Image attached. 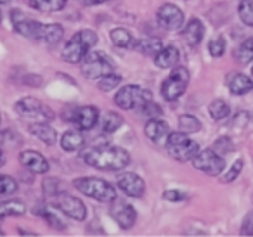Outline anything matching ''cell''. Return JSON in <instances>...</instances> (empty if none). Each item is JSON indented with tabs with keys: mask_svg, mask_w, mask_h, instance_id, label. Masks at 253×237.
<instances>
[{
	"mask_svg": "<svg viewBox=\"0 0 253 237\" xmlns=\"http://www.w3.org/2000/svg\"><path fill=\"white\" fill-rule=\"evenodd\" d=\"M43 191L47 192L49 196H56L59 191V182L56 180V178H47L45 182H43Z\"/></svg>",
	"mask_w": 253,
	"mask_h": 237,
	"instance_id": "ab89813d",
	"label": "cell"
},
{
	"mask_svg": "<svg viewBox=\"0 0 253 237\" xmlns=\"http://www.w3.org/2000/svg\"><path fill=\"white\" fill-rule=\"evenodd\" d=\"M11 19L14 30L19 35L26 37V39L37 40V42L49 43V45H56L57 42H61L64 35V30L61 25H43L35 19H30L23 14L19 9H12L11 11Z\"/></svg>",
	"mask_w": 253,
	"mask_h": 237,
	"instance_id": "6da1fadb",
	"label": "cell"
},
{
	"mask_svg": "<svg viewBox=\"0 0 253 237\" xmlns=\"http://www.w3.org/2000/svg\"><path fill=\"white\" fill-rule=\"evenodd\" d=\"M241 236H253V211L245 216L241 223Z\"/></svg>",
	"mask_w": 253,
	"mask_h": 237,
	"instance_id": "f35d334b",
	"label": "cell"
},
{
	"mask_svg": "<svg viewBox=\"0 0 253 237\" xmlns=\"http://www.w3.org/2000/svg\"><path fill=\"white\" fill-rule=\"evenodd\" d=\"M33 213L35 215H40V216H43V218L49 222V225L50 227H54V229H57V230H63L64 229V223L61 222V218L57 215H54L52 211H50V208L45 204V202H39V204L33 208Z\"/></svg>",
	"mask_w": 253,
	"mask_h": 237,
	"instance_id": "4316f807",
	"label": "cell"
},
{
	"mask_svg": "<svg viewBox=\"0 0 253 237\" xmlns=\"http://www.w3.org/2000/svg\"><path fill=\"white\" fill-rule=\"evenodd\" d=\"M82 158L88 166L104 171H118L130 164V154L116 146L92 147V149L85 151Z\"/></svg>",
	"mask_w": 253,
	"mask_h": 237,
	"instance_id": "7a4b0ae2",
	"label": "cell"
},
{
	"mask_svg": "<svg viewBox=\"0 0 253 237\" xmlns=\"http://www.w3.org/2000/svg\"><path fill=\"white\" fill-rule=\"evenodd\" d=\"M144 133L149 140L160 142V140H163V139L167 140V137H169V133H170V128L165 121H162V119L149 118V121L146 123V126H144Z\"/></svg>",
	"mask_w": 253,
	"mask_h": 237,
	"instance_id": "ac0fdd59",
	"label": "cell"
},
{
	"mask_svg": "<svg viewBox=\"0 0 253 237\" xmlns=\"http://www.w3.org/2000/svg\"><path fill=\"white\" fill-rule=\"evenodd\" d=\"M187 85H189V71L182 66H175L172 70V73H170L169 77L165 78V81L162 83L163 99L169 102L177 101V99L182 97Z\"/></svg>",
	"mask_w": 253,
	"mask_h": 237,
	"instance_id": "52a82bcc",
	"label": "cell"
},
{
	"mask_svg": "<svg viewBox=\"0 0 253 237\" xmlns=\"http://www.w3.org/2000/svg\"><path fill=\"white\" fill-rule=\"evenodd\" d=\"M151 92L137 87V85H125L120 88L118 94L115 95V104L122 109H134L141 108L146 101H151Z\"/></svg>",
	"mask_w": 253,
	"mask_h": 237,
	"instance_id": "9c48e42d",
	"label": "cell"
},
{
	"mask_svg": "<svg viewBox=\"0 0 253 237\" xmlns=\"http://www.w3.org/2000/svg\"><path fill=\"white\" fill-rule=\"evenodd\" d=\"M73 185L77 191H80L82 194L88 196V198L95 199V201L111 202L113 199H116L115 187L109 182L102 180V178H94V177L75 178Z\"/></svg>",
	"mask_w": 253,
	"mask_h": 237,
	"instance_id": "5b68a950",
	"label": "cell"
},
{
	"mask_svg": "<svg viewBox=\"0 0 253 237\" xmlns=\"http://www.w3.org/2000/svg\"><path fill=\"white\" fill-rule=\"evenodd\" d=\"M28 132L32 133L33 137H37L39 140H42L47 146H54L57 140V133L56 130L50 125H47L45 121H35L28 126Z\"/></svg>",
	"mask_w": 253,
	"mask_h": 237,
	"instance_id": "e0dca14e",
	"label": "cell"
},
{
	"mask_svg": "<svg viewBox=\"0 0 253 237\" xmlns=\"http://www.w3.org/2000/svg\"><path fill=\"white\" fill-rule=\"evenodd\" d=\"M208 50H210V54L213 57L224 56V52H225V40L222 39V37H218V39L211 40V42L208 43Z\"/></svg>",
	"mask_w": 253,
	"mask_h": 237,
	"instance_id": "d590c367",
	"label": "cell"
},
{
	"mask_svg": "<svg viewBox=\"0 0 253 237\" xmlns=\"http://www.w3.org/2000/svg\"><path fill=\"white\" fill-rule=\"evenodd\" d=\"M179 59H180V52L177 47L173 45H169V47H163L158 54L155 56V64L158 68H175L179 64Z\"/></svg>",
	"mask_w": 253,
	"mask_h": 237,
	"instance_id": "d6986e66",
	"label": "cell"
},
{
	"mask_svg": "<svg viewBox=\"0 0 253 237\" xmlns=\"http://www.w3.org/2000/svg\"><path fill=\"white\" fill-rule=\"evenodd\" d=\"M66 2L68 0H30V5L40 12H57L66 7Z\"/></svg>",
	"mask_w": 253,
	"mask_h": 237,
	"instance_id": "484cf974",
	"label": "cell"
},
{
	"mask_svg": "<svg viewBox=\"0 0 253 237\" xmlns=\"http://www.w3.org/2000/svg\"><path fill=\"white\" fill-rule=\"evenodd\" d=\"M0 19H2V14H0Z\"/></svg>",
	"mask_w": 253,
	"mask_h": 237,
	"instance_id": "7dc6e473",
	"label": "cell"
},
{
	"mask_svg": "<svg viewBox=\"0 0 253 237\" xmlns=\"http://www.w3.org/2000/svg\"><path fill=\"white\" fill-rule=\"evenodd\" d=\"M238 12H239V19L246 26H253V0H241Z\"/></svg>",
	"mask_w": 253,
	"mask_h": 237,
	"instance_id": "1f68e13d",
	"label": "cell"
},
{
	"mask_svg": "<svg viewBox=\"0 0 253 237\" xmlns=\"http://www.w3.org/2000/svg\"><path fill=\"white\" fill-rule=\"evenodd\" d=\"M122 123H123V118L118 115V113H115V111L106 113L104 118H102V121H101L102 132H104V133L116 132V130H118L120 126H122Z\"/></svg>",
	"mask_w": 253,
	"mask_h": 237,
	"instance_id": "f546056e",
	"label": "cell"
},
{
	"mask_svg": "<svg viewBox=\"0 0 253 237\" xmlns=\"http://www.w3.org/2000/svg\"><path fill=\"white\" fill-rule=\"evenodd\" d=\"M163 199H167V201H170V202H179V201L187 199V194L182 191H175V189H172V191L163 192Z\"/></svg>",
	"mask_w": 253,
	"mask_h": 237,
	"instance_id": "74e56055",
	"label": "cell"
},
{
	"mask_svg": "<svg viewBox=\"0 0 253 237\" xmlns=\"http://www.w3.org/2000/svg\"><path fill=\"white\" fill-rule=\"evenodd\" d=\"M19 163L35 175H42L49 171V161L37 151H21L19 153Z\"/></svg>",
	"mask_w": 253,
	"mask_h": 237,
	"instance_id": "2e32d148",
	"label": "cell"
},
{
	"mask_svg": "<svg viewBox=\"0 0 253 237\" xmlns=\"http://www.w3.org/2000/svg\"><path fill=\"white\" fill-rule=\"evenodd\" d=\"M120 81H122V77L111 73V75H106V77L99 78L97 87H99V90H102V92H111L115 87H118Z\"/></svg>",
	"mask_w": 253,
	"mask_h": 237,
	"instance_id": "836d02e7",
	"label": "cell"
},
{
	"mask_svg": "<svg viewBox=\"0 0 253 237\" xmlns=\"http://www.w3.org/2000/svg\"><path fill=\"white\" fill-rule=\"evenodd\" d=\"M97 42H99L97 33L92 32V30H82V32L75 33L70 39V42L64 45L63 59L71 64L82 63L85 59V56L90 52L92 47H95Z\"/></svg>",
	"mask_w": 253,
	"mask_h": 237,
	"instance_id": "3957f363",
	"label": "cell"
},
{
	"mask_svg": "<svg viewBox=\"0 0 253 237\" xmlns=\"http://www.w3.org/2000/svg\"><path fill=\"white\" fill-rule=\"evenodd\" d=\"M193 166L196 170L203 171L211 177H217L222 173V170L225 168V161L217 151L213 149H203L193 158Z\"/></svg>",
	"mask_w": 253,
	"mask_h": 237,
	"instance_id": "30bf717a",
	"label": "cell"
},
{
	"mask_svg": "<svg viewBox=\"0 0 253 237\" xmlns=\"http://www.w3.org/2000/svg\"><path fill=\"white\" fill-rule=\"evenodd\" d=\"M84 144H85V137L82 135V132H77V130H70V132H66L61 137V147L64 151H70V153L82 149Z\"/></svg>",
	"mask_w": 253,
	"mask_h": 237,
	"instance_id": "7402d4cb",
	"label": "cell"
},
{
	"mask_svg": "<svg viewBox=\"0 0 253 237\" xmlns=\"http://www.w3.org/2000/svg\"><path fill=\"white\" fill-rule=\"evenodd\" d=\"M26 211V206L23 201H5V202H0V223L4 222V218L7 216H18V215H23Z\"/></svg>",
	"mask_w": 253,
	"mask_h": 237,
	"instance_id": "d4e9b609",
	"label": "cell"
},
{
	"mask_svg": "<svg viewBox=\"0 0 253 237\" xmlns=\"http://www.w3.org/2000/svg\"><path fill=\"white\" fill-rule=\"evenodd\" d=\"M82 5H99V4H106L109 0H78Z\"/></svg>",
	"mask_w": 253,
	"mask_h": 237,
	"instance_id": "b9f144b4",
	"label": "cell"
},
{
	"mask_svg": "<svg viewBox=\"0 0 253 237\" xmlns=\"http://www.w3.org/2000/svg\"><path fill=\"white\" fill-rule=\"evenodd\" d=\"M54 202H56V206L64 215L73 220L82 222V220H85V216H87V208H85L84 202L78 198H75V196L68 194V192H63V191L57 192V194L54 196Z\"/></svg>",
	"mask_w": 253,
	"mask_h": 237,
	"instance_id": "7c38bea8",
	"label": "cell"
},
{
	"mask_svg": "<svg viewBox=\"0 0 253 237\" xmlns=\"http://www.w3.org/2000/svg\"><path fill=\"white\" fill-rule=\"evenodd\" d=\"M220 147H224V153H229V151H232V144L229 142L227 139H218L217 142H215V149H220Z\"/></svg>",
	"mask_w": 253,
	"mask_h": 237,
	"instance_id": "60d3db41",
	"label": "cell"
},
{
	"mask_svg": "<svg viewBox=\"0 0 253 237\" xmlns=\"http://www.w3.org/2000/svg\"><path fill=\"white\" fill-rule=\"evenodd\" d=\"M0 121H2V116H0Z\"/></svg>",
	"mask_w": 253,
	"mask_h": 237,
	"instance_id": "f6af8a7d",
	"label": "cell"
},
{
	"mask_svg": "<svg viewBox=\"0 0 253 237\" xmlns=\"http://www.w3.org/2000/svg\"><path fill=\"white\" fill-rule=\"evenodd\" d=\"M109 39H111L113 45L120 47V49H128V47L134 45V37L128 30L125 28H115L109 32Z\"/></svg>",
	"mask_w": 253,
	"mask_h": 237,
	"instance_id": "cb8c5ba5",
	"label": "cell"
},
{
	"mask_svg": "<svg viewBox=\"0 0 253 237\" xmlns=\"http://www.w3.org/2000/svg\"><path fill=\"white\" fill-rule=\"evenodd\" d=\"M182 35H184V39H186V42L189 43V45H198V43L203 40V35H205L203 23H201L200 19L193 18L189 23H187L186 28H184Z\"/></svg>",
	"mask_w": 253,
	"mask_h": 237,
	"instance_id": "ffe728a7",
	"label": "cell"
},
{
	"mask_svg": "<svg viewBox=\"0 0 253 237\" xmlns=\"http://www.w3.org/2000/svg\"><path fill=\"white\" fill-rule=\"evenodd\" d=\"M63 118L66 121H71L78 126L80 130L87 132L92 130L99 121V109L95 106H84V108H73L66 109L63 115Z\"/></svg>",
	"mask_w": 253,
	"mask_h": 237,
	"instance_id": "8fae6325",
	"label": "cell"
},
{
	"mask_svg": "<svg viewBox=\"0 0 253 237\" xmlns=\"http://www.w3.org/2000/svg\"><path fill=\"white\" fill-rule=\"evenodd\" d=\"M234 57H236V61L241 64L252 63L253 61V39L243 40V42L238 45V49H236Z\"/></svg>",
	"mask_w": 253,
	"mask_h": 237,
	"instance_id": "83f0119b",
	"label": "cell"
},
{
	"mask_svg": "<svg viewBox=\"0 0 253 237\" xmlns=\"http://www.w3.org/2000/svg\"><path fill=\"white\" fill-rule=\"evenodd\" d=\"M252 75H253V68H252Z\"/></svg>",
	"mask_w": 253,
	"mask_h": 237,
	"instance_id": "bcb514c9",
	"label": "cell"
},
{
	"mask_svg": "<svg viewBox=\"0 0 253 237\" xmlns=\"http://www.w3.org/2000/svg\"><path fill=\"white\" fill-rule=\"evenodd\" d=\"M118 187L123 194H126L128 198H142L146 191V184L137 173H122L118 177Z\"/></svg>",
	"mask_w": 253,
	"mask_h": 237,
	"instance_id": "9a60e30c",
	"label": "cell"
},
{
	"mask_svg": "<svg viewBox=\"0 0 253 237\" xmlns=\"http://www.w3.org/2000/svg\"><path fill=\"white\" fill-rule=\"evenodd\" d=\"M18 191V182L11 175H0V196L14 194Z\"/></svg>",
	"mask_w": 253,
	"mask_h": 237,
	"instance_id": "d6a6232c",
	"label": "cell"
},
{
	"mask_svg": "<svg viewBox=\"0 0 253 237\" xmlns=\"http://www.w3.org/2000/svg\"><path fill=\"white\" fill-rule=\"evenodd\" d=\"M165 147L169 151V154L173 159L180 161V163H187L193 161V158L200 153V146L198 142H194L193 139L187 137V133L184 132H173L169 133L165 140Z\"/></svg>",
	"mask_w": 253,
	"mask_h": 237,
	"instance_id": "277c9868",
	"label": "cell"
},
{
	"mask_svg": "<svg viewBox=\"0 0 253 237\" xmlns=\"http://www.w3.org/2000/svg\"><path fill=\"white\" fill-rule=\"evenodd\" d=\"M139 109H141L142 115L148 116V118H156V116H162V113H163L162 108H160V106L156 104L153 99H151V101H146Z\"/></svg>",
	"mask_w": 253,
	"mask_h": 237,
	"instance_id": "e575fe53",
	"label": "cell"
},
{
	"mask_svg": "<svg viewBox=\"0 0 253 237\" xmlns=\"http://www.w3.org/2000/svg\"><path fill=\"white\" fill-rule=\"evenodd\" d=\"M113 71L115 63L104 52H88L82 61V75L88 80H99L106 75H111Z\"/></svg>",
	"mask_w": 253,
	"mask_h": 237,
	"instance_id": "8992f818",
	"label": "cell"
},
{
	"mask_svg": "<svg viewBox=\"0 0 253 237\" xmlns=\"http://www.w3.org/2000/svg\"><path fill=\"white\" fill-rule=\"evenodd\" d=\"M109 213H111L113 220H115L122 229H132V227L135 225V222H137V211H135L134 206L128 204V202L113 199Z\"/></svg>",
	"mask_w": 253,
	"mask_h": 237,
	"instance_id": "5bb4252c",
	"label": "cell"
},
{
	"mask_svg": "<svg viewBox=\"0 0 253 237\" xmlns=\"http://www.w3.org/2000/svg\"><path fill=\"white\" fill-rule=\"evenodd\" d=\"M14 109L18 111V115L23 116V118L33 119V121L49 123L50 119H54L52 109L33 97H25V99H21V101H18L14 106Z\"/></svg>",
	"mask_w": 253,
	"mask_h": 237,
	"instance_id": "ba28073f",
	"label": "cell"
},
{
	"mask_svg": "<svg viewBox=\"0 0 253 237\" xmlns=\"http://www.w3.org/2000/svg\"><path fill=\"white\" fill-rule=\"evenodd\" d=\"M179 128H180V132H184V133H196V132H200L201 123L196 116L182 115L179 118Z\"/></svg>",
	"mask_w": 253,
	"mask_h": 237,
	"instance_id": "4dcf8cb0",
	"label": "cell"
},
{
	"mask_svg": "<svg viewBox=\"0 0 253 237\" xmlns=\"http://www.w3.org/2000/svg\"><path fill=\"white\" fill-rule=\"evenodd\" d=\"M7 2H11V0H0V4H7Z\"/></svg>",
	"mask_w": 253,
	"mask_h": 237,
	"instance_id": "ee69618b",
	"label": "cell"
},
{
	"mask_svg": "<svg viewBox=\"0 0 253 237\" xmlns=\"http://www.w3.org/2000/svg\"><path fill=\"white\" fill-rule=\"evenodd\" d=\"M208 113H210V116L213 119L220 121V119L227 118L229 113H231V108H229L227 102L222 101V99H215V101H211L210 106H208Z\"/></svg>",
	"mask_w": 253,
	"mask_h": 237,
	"instance_id": "f1b7e54d",
	"label": "cell"
},
{
	"mask_svg": "<svg viewBox=\"0 0 253 237\" xmlns=\"http://www.w3.org/2000/svg\"><path fill=\"white\" fill-rule=\"evenodd\" d=\"M4 163H5V156H4V153H2V149H0V168L4 166Z\"/></svg>",
	"mask_w": 253,
	"mask_h": 237,
	"instance_id": "7bdbcfd3",
	"label": "cell"
},
{
	"mask_svg": "<svg viewBox=\"0 0 253 237\" xmlns=\"http://www.w3.org/2000/svg\"><path fill=\"white\" fill-rule=\"evenodd\" d=\"M156 21L163 30L175 32L184 25V12L173 4H163L156 12Z\"/></svg>",
	"mask_w": 253,
	"mask_h": 237,
	"instance_id": "4fadbf2b",
	"label": "cell"
},
{
	"mask_svg": "<svg viewBox=\"0 0 253 237\" xmlns=\"http://www.w3.org/2000/svg\"><path fill=\"white\" fill-rule=\"evenodd\" d=\"M134 49L142 56H156L163 49V43L160 39H142L134 43Z\"/></svg>",
	"mask_w": 253,
	"mask_h": 237,
	"instance_id": "603a6c76",
	"label": "cell"
},
{
	"mask_svg": "<svg viewBox=\"0 0 253 237\" xmlns=\"http://www.w3.org/2000/svg\"><path fill=\"white\" fill-rule=\"evenodd\" d=\"M227 85H229L231 94H234V95H245V94H248L250 90H253V81L243 73L232 75V77L229 78Z\"/></svg>",
	"mask_w": 253,
	"mask_h": 237,
	"instance_id": "44dd1931",
	"label": "cell"
},
{
	"mask_svg": "<svg viewBox=\"0 0 253 237\" xmlns=\"http://www.w3.org/2000/svg\"><path fill=\"white\" fill-rule=\"evenodd\" d=\"M241 170H243V161L241 159L234 161V164H232V166L229 168L227 173H225L224 177H222V182H232V180H236V178H238V175L241 173Z\"/></svg>",
	"mask_w": 253,
	"mask_h": 237,
	"instance_id": "8d00e7d4",
	"label": "cell"
}]
</instances>
